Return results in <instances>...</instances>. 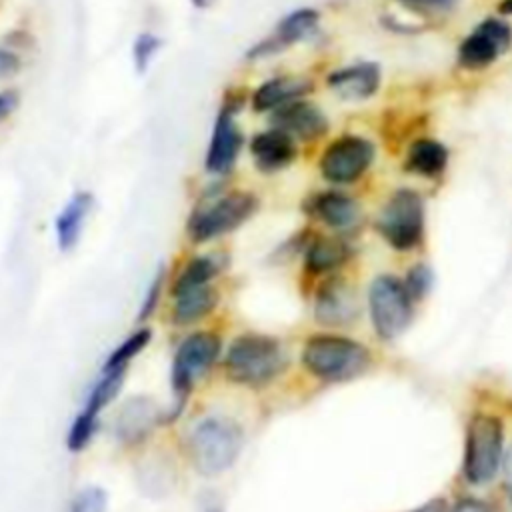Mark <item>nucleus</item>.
<instances>
[{"label":"nucleus","mask_w":512,"mask_h":512,"mask_svg":"<svg viewBox=\"0 0 512 512\" xmlns=\"http://www.w3.org/2000/svg\"><path fill=\"white\" fill-rule=\"evenodd\" d=\"M234 110V104H224L216 116L204 160L206 170L212 174H226L234 166L244 144L242 132L234 120Z\"/></svg>","instance_id":"13"},{"label":"nucleus","mask_w":512,"mask_h":512,"mask_svg":"<svg viewBox=\"0 0 512 512\" xmlns=\"http://www.w3.org/2000/svg\"><path fill=\"white\" fill-rule=\"evenodd\" d=\"M94 198L88 192H76L60 210V214L56 216L54 222V230H56V244L62 252L72 250L82 234L84 222L92 210Z\"/></svg>","instance_id":"21"},{"label":"nucleus","mask_w":512,"mask_h":512,"mask_svg":"<svg viewBox=\"0 0 512 512\" xmlns=\"http://www.w3.org/2000/svg\"><path fill=\"white\" fill-rule=\"evenodd\" d=\"M164 420L160 406L148 396H132L116 412L114 434L118 442L126 448H136L144 444Z\"/></svg>","instance_id":"12"},{"label":"nucleus","mask_w":512,"mask_h":512,"mask_svg":"<svg viewBox=\"0 0 512 512\" xmlns=\"http://www.w3.org/2000/svg\"><path fill=\"white\" fill-rule=\"evenodd\" d=\"M220 354V338L214 332H194L186 336L176 354L172 358L170 384L174 392V408L168 412V420L176 418V414L186 404L188 394L194 384L212 368Z\"/></svg>","instance_id":"5"},{"label":"nucleus","mask_w":512,"mask_h":512,"mask_svg":"<svg viewBox=\"0 0 512 512\" xmlns=\"http://www.w3.org/2000/svg\"><path fill=\"white\" fill-rule=\"evenodd\" d=\"M208 2H210V0H194V4H196V6H206Z\"/></svg>","instance_id":"38"},{"label":"nucleus","mask_w":512,"mask_h":512,"mask_svg":"<svg viewBox=\"0 0 512 512\" xmlns=\"http://www.w3.org/2000/svg\"><path fill=\"white\" fill-rule=\"evenodd\" d=\"M374 160V144L362 136L346 134L330 142L320 156V172L328 182L352 184Z\"/></svg>","instance_id":"10"},{"label":"nucleus","mask_w":512,"mask_h":512,"mask_svg":"<svg viewBox=\"0 0 512 512\" xmlns=\"http://www.w3.org/2000/svg\"><path fill=\"white\" fill-rule=\"evenodd\" d=\"M164 276H166V272H164V268L160 266L158 272H156V276L150 280V284H148V288H146V294H144V298H142V302H140V310H138V320H140V322L148 320V318L156 312V308H158V304H160V296H162Z\"/></svg>","instance_id":"30"},{"label":"nucleus","mask_w":512,"mask_h":512,"mask_svg":"<svg viewBox=\"0 0 512 512\" xmlns=\"http://www.w3.org/2000/svg\"><path fill=\"white\" fill-rule=\"evenodd\" d=\"M348 256H350V248L346 242L338 238L318 236L308 244L304 264L310 274H324V272L336 270L340 264L348 260Z\"/></svg>","instance_id":"24"},{"label":"nucleus","mask_w":512,"mask_h":512,"mask_svg":"<svg viewBox=\"0 0 512 512\" xmlns=\"http://www.w3.org/2000/svg\"><path fill=\"white\" fill-rule=\"evenodd\" d=\"M250 154L260 172H278L296 158V144L286 132L270 128L258 132L250 140Z\"/></svg>","instance_id":"17"},{"label":"nucleus","mask_w":512,"mask_h":512,"mask_svg":"<svg viewBox=\"0 0 512 512\" xmlns=\"http://www.w3.org/2000/svg\"><path fill=\"white\" fill-rule=\"evenodd\" d=\"M320 14L312 8H298L286 14L274 28V32L248 50V58H262L288 48L290 44L312 38L318 32Z\"/></svg>","instance_id":"14"},{"label":"nucleus","mask_w":512,"mask_h":512,"mask_svg":"<svg viewBox=\"0 0 512 512\" xmlns=\"http://www.w3.org/2000/svg\"><path fill=\"white\" fill-rule=\"evenodd\" d=\"M108 494L100 486H86L76 492L70 512H106Z\"/></svg>","instance_id":"27"},{"label":"nucleus","mask_w":512,"mask_h":512,"mask_svg":"<svg viewBox=\"0 0 512 512\" xmlns=\"http://www.w3.org/2000/svg\"><path fill=\"white\" fill-rule=\"evenodd\" d=\"M222 268H224V260L222 256H216V254H204L188 260L172 282V290H170L172 296L190 288L210 284V280L216 278Z\"/></svg>","instance_id":"25"},{"label":"nucleus","mask_w":512,"mask_h":512,"mask_svg":"<svg viewBox=\"0 0 512 512\" xmlns=\"http://www.w3.org/2000/svg\"><path fill=\"white\" fill-rule=\"evenodd\" d=\"M152 340V330L150 328H138L130 336H126L104 360L102 370H128V364L150 344Z\"/></svg>","instance_id":"26"},{"label":"nucleus","mask_w":512,"mask_h":512,"mask_svg":"<svg viewBox=\"0 0 512 512\" xmlns=\"http://www.w3.org/2000/svg\"><path fill=\"white\" fill-rule=\"evenodd\" d=\"M498 12L500 16H512V0H502L498 4Z\"/></svg>","instance_id":"37"},{"label":"nucleus","mask_w":512,"mask_h":512,"mask_svg":"<svg viewBox=\"0 0 512 512\" xmlns=\"http://www.w3.org/2000/svg\"><path fill=\"white\" fill-rule=\"evenodd\" d=\"M412 512H446V502L442 498H434V500L422 504L420 508H416Z\"/></svg>","instance_id":"36"},{"label":"nucleus","mask_w":512,"mask_h":512,"mask_svg":"<svg viewBox=\"0 0 512 512\" xmlns=\"http://www.w3.org/2000/svg\"><path fill=\"white\" fill-rule=\"evenodd\" d=\"M504 484H506V492L512 494V446L508 448L506 456H504Z\"/></svg>","instance_id":"35"},{"label":"nucleus","mask_w":512,"mask_h":512,"mask_svg":"<svg viewBox=\"0 0 512 512\" xmlns=\"http://www.w3.org/2000/svg\"><path fill=\"white\" fill-rule=\"evenodd\" d=\"M160 38L150 34V32H142L132 46V54H134V64L138 72H144L150 64V60L154 58V54L160 50Z\"/></svg>","instance_id":"28"},{"label":"nucleus","mask_w":512,"mask_h":512,"mask_svg":"<svg viewBox=\"0 0 512 512\" xmlns=\"http://www.w3.org/2000/svg\"><path fill=\"white\" fill-rule=\"evenodd\" d=\"M312 90V82L296 76H278L270 78L256 88L252 94V108L256 112H270L286 106L294 100H300L306 92Z\"/></svg>","instance_id":"20"},{"label":"nucleus","mask_w":512,"mask_h":512,"mask_svg":"<svg viewBox=\"0 0 512 512\" xmlns=\"http://www.w3.org/2000/svg\"><path fill=\"white\" fill-rule=\"evenodd\" d=\"M18 106V94L16 92H0V120L8 118L12 110Z\"/></svg>","instance_id":"32"},{"label":"nucleus","mask_w":512,"mask_h":512,"mask_svg":"<svg viewBox=\"0 0 512 512\" xmlns=\"http://www.w3.org/2000/svg\"><path fill=\"white\" fill-rule=\"evenodd\" d=\"M242 442V430L236 422L222 416H206L190 430L186 450L196 472L216 476L236 462Z\"/></svg>","instance_id":"1"},{"label":"nucleus","mask_w":512,"mask_h":512,"mask_svg":"<svg viewBox=\"0 0 512 512\" xmlns=\"http://www.w3.org/2000/svg\"><path fill=\"white\" fill-rule=\"evenodd\" d=\"M370 318L376 334L384 340L404 332L412 316V298L404 284L394 276H378L368 290Z\"/></svg>","instance_id":"8"},{"label":"nucleus","mask_w":512,"mask_h":512,"mask_svg":"<svg viewBox=\"0 0 512 512\" xmlns=\"http://www.w3.org/2000/svg\"><path fill=\"white\" fill-rule=\"evenodd\" d=\"M302 362L312 376L326 382H340L362 374L370 366V352L352 338L316 334L306 340Z\"/></svg>","instance_id":"3"},{"label":"nucleus","mask_w":512,"mask_h":512,"mask_svg":"<svg viewBox=\"0 0 512 512\" xmlns=\"http://www.w3.org/2000/svg\"><path fill=\"white\" fill-rule=\"evenodd\" d=\"M18 70H20V58L10 50L0 48V80L14 76Z\"/></svg>","instance_id":"31"},{"label":"nucleus","mask_w":512,"mask_h":512,"mask_svg":"<svg viewBox=\"0 0 512 512\" xmlns=\"http://www.w3.org/2000/svg\"><path fill=\"white\" fill-rule=\"evenodd\" d=\"M218 304V292L206 284L198 288L184 290L174 296L172 304V322L178 326H188L204 316H208Z\"/></svg>","instance_id":"23"},{"label":"nucleus","mask_w":512,"mask_h":512,"mask_svg":"<svg viewBox=\"0 0 512 512\" xmlns=\"http://www.w3.org/2000/svg\"><path fill=\"white\" fill-rule=\"evenodd\" d=\"M512 46V28L502 18H484L458 46V64L466 70L490 66Z\"/></svg>","instance_id":"11"},{"label":"nucleus","mask_w":512,"mask_h":512,"mask_svg":"<svg viewBox=\"0 0 512 512\" xmlns=\"http://www.w3.org/2000/svg\"><path fill=\"white\" fill-rule=\"evenodd\" d=\"M448 164V150L434 138H418L406 152V170L424 178H436Z\"/></svg>","instance_id":"22"},{"label":"nucleus","mask_w":512,"mask_h":512,"mask_svg":"<svg viewBox=\"0 0 512 512\" xmlns=\"http://www.w3.org/2000/svg\"><path fill=\"white\" fill-rule=\"evenodd\" d=\"M326 84L346 100L370 98L380 86V68L374 62H356L326 76Z\"/></svg>","instance_id":"18"},{"label":"nucleus","mask_w":512,"mask_h":512,"mask_svg":"<svg viewBox=\"0 0 512 512\" xmlns=\"http://www.w3.org/2000/svg\"><path fill=\"white\" fill-rule=\"evenodd\" d=\"M402 284H404L408 296L412 300H418V298H422L430 290V286H432V272H430L428 266L416 264V266H412L406 272V278H404Z\"/></svg>","instance_id":"29"},{"label":"nucleus","mask_w":512,"mask_h":512,"mask_svg":"<svg viewBox=\"0 0 512 512\" xmlns=\"http://www.w3.org/2000/svg\"><path fill=\"white\" fill-rule=\"evenodd\" d=\"M258 210V198L246 190H234L200 204L188 218V236L202 244L242 226Z\"/></svg>","instance_id":"4"},{"label":"nucleus","mask_w":512,"mask_h":512,"mask_svg":"<svg viewBox=\"0 0 512 512\" xmlns=\"http://www.w3.org/2000/svg\"><path fill=\"white\" fill-rule=\"evenodd\" d=\"M452 512H490V508L482 502V500H476V498H464L460 500Z\"/></svg>","instance_id":"33"},{"label":"nucleus","mask_w":512,"mask_h":512,"mask_svg":"<svg viewBox=\"0 0 512 512\" xmlns=\"http://www.w3.org/2000/svg\"><path fill=\"white\" fill-rule=\"evenodd\" d=\"M306 212L334 230H348L358 222L360 206L352 196L344 192L326 190L308 198Z\"/></svg>","instance_id":"16"},{"label":"nucleus","mask_w":512,"mask_h":512,"mask_svg":"<svg viewBox=\"0 0 512 512\" xmlns=\"http://www.w3.org/2000/svg\"><path fill=\"white\" fill-rule=\"evenodd\" d=\"M402 2L422 6V8H436V10H448L456 4V0H402Z\"/></svg>","instance_id":"34"},{"label":"nucleus","mask_w":512,"mask_h":512,"mask_svg":"<svg viewBox=\"0 0 512 512\" xmlns=\"http://www.w3.org/2000/svg\"><path fill=\"white\" fill-rule=\"evenodd\" d=\"M504 428L492 414H474L466 428L464 442V476L470 484L490 482L504 454Z\"/></svg>","instance_id":"6"},{"label":"nucleus","mask_w":512,"mask_h":512,"mask_svg":"<svg viewBox=\"0 0 512 512\" xmlns=\"http://www.w3.org/2000/svg\"><path fill=\"white\" fill-rule=\"evenodd\" d=\"M286 366L280 342L264 334H242L232 340L224 356L226 376L242 386H264Z\"/></svg>","instance_id":"2"},{"label":"nucleus","mask_w":512,"mask_h":512,"mask_svg":"<svg viewBox=\"0 0 512 512\" xmlns=\"http://www.w3.org/2000/svg\"><path fill=\"white\" fill-rule=\"evenodd\" d=\"M378 234L396 250H412L424 234V202L410 188L396 190L384 204L378 220Z\"/></svg>","instance_id":"7"},{"label":"nucleus","mask_w":512,"mask_h":512,"mask_svg":"<svg viewBox=\"0 0 512 512\" xmlns=\"http://www.w3.org/2000/svg\"><path fill=\"white\" fill-rule=\"evenodd\" d=\"M124 376H126V372H122V370H102L100 372L98 380L88 390L82 408L78 410V414L74 416V420L70 424V430L66 436V448L70 452H74V454L82 452L92 442V438L98 430L100 414L122 390Z\"/></svg>","instance_id":"9"},{"label":"nucleus","mask_w":512,"mask_h":512,"mask_svg":"<svg viewBox=\"0 0 512 512\" xmlns=\"http://www.w3.org/2000/svg\"><path fill=\"white\" fill-rule=\"evenodd\" d=\"M272 126L286 132L290 138L316 140L328 130V120L316 104L308 100H294L274 110Z\"/></svg>","instance_id":"15"},{"label":"nucleus","mask_w":512,"mask_h":512,"mask_svg":"<svg viewBox=\"0 0 512 512\" xmlns=\"http://www.w3.org/2000/svg\"><path fill=\"white\" fill-rule=\"evenodd\" d=\"M314 316L322 324L340 326L356 316V300L352 290L340 280H328L316 294Z\"/></svg>","instance_id":"19"}]
</instances>
